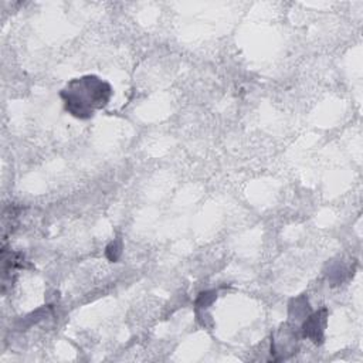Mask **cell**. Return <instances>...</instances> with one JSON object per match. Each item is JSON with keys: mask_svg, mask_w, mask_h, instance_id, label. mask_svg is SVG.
I'll use <instances>...</instances> for the list:
<instances>
[{"mask_svg": "<svg viewBox=\"0 0 363 363\" xmlns=\"http://www.w3.org/2000/svg\"><path fill=\"white\" fill-rule=\"evenodd\" d=\"M60 95L68 113L79 119H88L98 109L108 105L112 88L106 81L95 75H84L71 79Z\"/></svg>", "mask_w": 363, "mask_h": 363, "instance_id": "1", "label": "cell"}, {"mask_svg": "<svg viewBox=\"0 0 363 363\" xmlns=\"http://www.w3.org/2000/svg\"><path fill=\"white\" fill-rule=\"evenodd\" d=\"M296 349H298V335L295 329L289 325H282L271 340V353L277 354L275 359L279 360V359H286L288 356L296 353Z\"/></svg>", "mask_w": 363, "mask_h": 363, "instance_id": "2", "label": "cell"}, {"mask_svg": "<svg viewBox=\"0 0 363 363\" xmlns=\"http://www.w3.org/2000/svg\"><path fill=\"white\" fill-rule=\"evenodd\" d=\"M326 318H328V311L325 308L318 311V312L309 313L303 319L302 326H301L302 336L312 340L315 345H320L323 342Z\"/></svg>", "mask_w": 363, "mask_h": 363, "instance_id": "3", "label": "cell"}, {"mask_svg": "<svg viewBox=\"0 0 363 363\" xmlns=\"http://www.w3.org/2000/svg\"><path fill=\"white\" fill-rule=\"evenodd\" d=\"M121 254V242L115 241V242H111L108 247H106V255L108 258L112 255V259L111 261H116L118 257Z\"/></svg>", "mask_w": 363, "mask_h": 363, "instance_id": "4", "label": "cell"}]
</instances>
